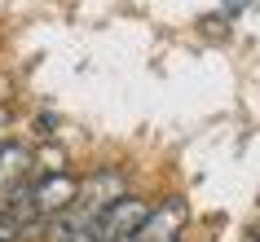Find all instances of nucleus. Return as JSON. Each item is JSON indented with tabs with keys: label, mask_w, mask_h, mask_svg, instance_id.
Here are the masks:
<instances>
[{
	"label": "nucleus",
	"mask_w": 260,
	"mask_h": 242,
	"mask_svg": "<svg viewBox=\"0 0 260 242\" xmlns=\"http://www.w3.org/2000/svg\"><path fill=\"white\" fill-rule=\"evenodd\" d=\"M185 220H190V207H185V198L168 194V198H159L150 212H146V220L137 225L133 242H181V233H185Z\"/></svg>",
	"instance_id": "1"
},
{
	"label": "nucleus",
	"mask_w": 260,
	"mask_h": 242,
	"mask_svg": "<svg viewBox=\"0 0 260 242\" xmlns=\"http://www.w3.org/2000/svg\"><path fill=\"white\" fill-rule=\"evenodd\" d=\"M146 212H150V202H146V198H137V194H119V198L93 220V238L97 242H123V238H133L137 225L146 220Z\"/></svg>",
	"instance_id": "2"
},
{
	"label": "nucleus",
	"mask_w": 260,
	"mask_h": 242,
	"mask_svg": "<svg viewBox=\"0 0 260 242\" xmlns=\"http://www.w3.org/2000/svg\"><path fill=\"white\" fill-rule=\"evenodd\" d=\"M119 194H128L123 172H119V167H97L93 176H84V181H80V198H75V207H80L84 216H93V220H97V216L106 212Z\"/></svg>",
	"instance_id": "3"
},
{
	"label": "nucleus",
	"mask_w": 260,
	"mask_h": 242,
	"mask_svg": "<svg viewBox=\"0 0 260 242\" xmlns=\"http://www.w3.org/2000/svg\"><path fill=\"white\" fill-rule=\"evenodd\" d=\"M27 172H31V150L18 141H0V189L9 194L18 181H27Z\"/></svg>",
	"instance_id": "4"
},
{
	"label": "nucleus",
	"mask_w": 260,
	"mask_h": 242,
	"mask_svg": "<svg viewBox=\"0 0 260 242\" xmlns=\"http://www.w3.org/2000/svg\"><path fill=\"white\" fill-rule=\"evenodd\" d=\"M22 233H27V225L9 207H0V242H22Z\"/></svg>",
	"instance_id": "5"
},
{
	"label": "nucleus",
	"mask_w": 260,
	"mask_h": 242,
	"mask_svg": "<svg viewBox=\"0 0 260 242\" xmlns=\"http://www.w3.org/2000/svg\"><path fill=\"white\" fill-rule=\"evenodd\" d=\"M247 242H260V229H256V233H251V238H247Z\"/></svg>",
	"instance_id": "6"
},
{
	"label": "nucleus",
	"mask_w": 260,
	"mask_h": 242,
	"mask_svg": "<svg viewBox=\"0 0 260 242\" xmlns=\"http://www.w3.org/2000/svg\"><path fill=\"white\" fill-rule=\"evenodd\" d=\"M230 5H247V0H230Z\"/></svg>",
	"instance_id": "7"
}]
</instances>
